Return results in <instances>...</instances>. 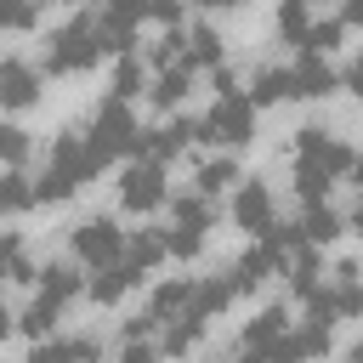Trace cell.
<instances>
[{
    "label": "cell",
    "mask_w": 363,
    "mask_h": 363,
    "mask_svg": "<svg viewBox=\"0 0 363 363\" xmlns=\"http://www.w3.org/2000/svg\"><path fill=\"white\" fill-rule=\"evenodd\" d=\"M102 170V159H96V147L85 142V130H57V142H51V153H45V170L34 176V204H62V199H74L91 176Z\"/></svg>",
    "instance_id": "obj_1"
},
{
    "label": "cell",
    "mask_w": 363,
    "mask_h": 363,
    "mask_svg": "<svg viewBox=\"0 0 363 363\" xmlns=\"http://www.w3.org/2000/svg\"><path fill=\"white\" fill-rule=\"evenodd\" d=\"M352 147L335 136V130H318V125H301L295 130V193L301 199H329V187L352 170Z\"/></svg>",
    "instance_id": "obj_2"
},
{
    "label": "cell",
    "mask_w": 363,
    "mask_h": 363,
    "mask_svg": "<svg viewBox=\"0 0 363 363\" xmlns=\"http://www.w3.org/2000/svg\"><path fill=\"white\" fill-rule=\"evenodd\" d=\"M102 57H108V45H102V17H91V11L68 17V23L51 28V40H45V74H85V68H96Z\"/></svg>",
    "instance_id": "obj_3"
},
{
    "label": "cell",
    "mask_w": 363,
    "mask_h": 363,
    "mask_svg": "<svg viewBox=\"0 0 363 363\" xmlns=\"http://www.w3.org/2000/svg\"><path fill=\"white\" fill-rule=\"evenodd\" d=\"M199 142H210V147H244V142H255V96L250 91H238V85H227L221 96H216V108L199 119Z\"/></svg>",
    "instance_id": "obj_4"
},
{
    "label": "cell",
    "mask_w": 363,
    "mask_h": 363,
    "mask_svg": "<svg viewBox=\"0 0 363 363\" xmlns=\"http://www.w3.org/2000/svg\"><path fill=\"white\" fill-rule=\"evenodd\" d=\"M85 142L96 147V159H102V164H113V159H130V153L142 147V125H136L130 102H125V96H108V102L91 113V130H85Z\"/></svg>",
    "instance_id": "obj_5"
},
{
    "label": "cell",
    "mask_w": 363,
    "mask_h": 363,
    "mask_svg": "<svg viewBox=\"0 0 363 363\" xmlns=\"http://www.w3.org/2000/svg\"><path fill=\"white\" fill-rule=\"evenodd\" d=\"M210 227H216L210 193H199V187H193V193L170 199V233H164V244H170V255H176V261H193V255L204 250Z\"/></svg>",
    "instance_id": "obj_6"
},
{
    "label": "cell",
    "mask_w": 363,
    "mask_h": 363,
    "mask_svg": "<svg viewBox=\"0 0 363 363\" xmlns=\"http://www.w3.org/2000/svg\"><path fill=\"white\" fill-rule=\"evenodd\" d=\"M164 199H170L164 159H153V153H136V159L119 170V204H125V210H136V216H147V210H159Z\"/></svg>",
    "instance_id": "obj_7"
},
{
    "label": "cell",
    "mask_w": 363,
    "mask_h": 363,
    "mask_svg": "<svg viewBox=\"0 0 363 363\" xmlns=\"http://www.w3.org/2000/svg\"><path fill=\"white\" fill-rule=\"evenodd\" d=\"M74 261L79 267H108V261H119L125 255V227L113 221V216H85V221H74Z\"/></svg>",
    "instance_id": "obj_8"
},
{
    "label": "cell",
    "mask_w": 363,
    "mask_h": 363,
    "mask_svg": "<svg viewBox=\"0 0 363 363\" xmlns=\"http://www.w3.org/2000/svg\"><path fill=\"white\" fill-rule=\"evenodd\" d=\"M233 221L244 227V233H272V221H278V204H272V182H261V176H238L233 182Z\"/></svg>",
    "instance_id": "obj_9"
},
{
    "label": "cell",
    "mask_w": 363,
    "mask_h": 363,
    "mask_svg": "<svg viewBox=\"0 0 363 363\" xmlns=\"http://www.w3.org/2000/svg\"><path fill=\"white\" fill-rule=\"evenodd\" d=\"M284 335H289V312L272 301V306H261L250 323H244V335H238V352L244 357H278V346H284Z\"/></svg>",
    "instance_id": "obj_10"
},
{
    "label": "cell",
    "mask_w": 363,
    "mask_h": 363,
    "mask_svg": "<svg viewBox=\"0 0 363 363\" xmlns=\"http://www.w3.org/2000/svg\"><path fill=\"white\" fill-rule=\"evenodd\" d=\"M147 272L130 261V255H119V261H108V267H96L91 278H85V295L96 301V306H119L125 301V289H136Z\"/></svg>",
    "instance_id": "obj_11"
},
{
    "label": "cell",
    "mask_w": 363,
    "mask_h": 363,
    "mask_svg": "<svg viewBox=\"0 0 363 363\" xmlns=\"http://www.w3.org/2000/svg\"><path fill=\"white\" fill-rule=\"evenodd\" d=\"M289 74H295V96L301 102H323L329 91H340V74H335L329 51H301Z\"/></svg>",
    "instance_id": "obj_12"
},
{
    "label": "cell",
    "mask_w": 363,
    "mask_h": 363,
    "mask_svg": "<svg viewBox=\"0 0 363 363\" xmlns=\"http://www.w3.org/2000/svg\"><path fill=\"white\" fill-rule=\"evenodd\" d=\"M272 272H284V255H278V244H272V238L250 244V250L233 261V284H238V295H244V289H261Z\"/></svg>",
    "instance_id": "obj_13"
},
{
    "label": "cell",
    "mask_w": 363,
    "mask_h": 363,
    "mask_svg": "<svg viewBox=\"0 0 363 363\" xmlns=\"http://www.w3.org/2000/svg\"><path fill=\"white\" fill-rule=\"evenodd\" d=\"M147 318H153L159 329H170V323H182V318H199V312H193V278L159 284V289L147 295Z\"/></svg>",
    "instance_id": "obj_14"
},
{
    "label": "cell",
    "mask_w": 363,
    "mask_h": 363,
    "mask_svg": "<svg viewBox=\"0 0 363 363\" xmlns=\"http://www.w3.org/2000/svg\"><path fill=\"white\" fill-rule=\"evenodd\" d=\"M40 102V68L23 57L0 62V108H34Z\"/></svg>",
    "instance_id": "obj_15"
},
{
    "label": "cell",
    "mask_w": 363,
    "mask_h": 363,
    "mask_svg": "<svg viewBox=\"0 0 363 363\" xmlns=\"http://www.w3.org/2000/svg\"><path fill=\"white\" fill-rule=\"evenodd\" d=\"M187 142H199V119H170V125H159V130H142V147L136 153H153V159H176V153H187Z\"/></svg>",
    "instance_id": "obj_16"
},
{
    "label": "cell",
    "mask_w": 363,
    "mask_h": 363,
    "mask_svg": "<svg viewBox=\"0 0 363 363\" xmlns=\"http://www.w3.org/2000/svg\"><path fill=\"white\" fill-rule=\"evenodd\" d=\"M329 301H335V318H363V267L357 261L329 267Z\"/></svg>",
    "instance_id": "obj_17"
},
{
    "label": "cell",
    "mask_w": 363,
    "mask_h": 363,
    "mask_svg": "<svg viewBox=\"0 0 363 363\" xmlns=\"http://www.w3.org/2000/svg\"><path fill=\"white\" fill-rule=\"evenodd\" d=\"M193 74H199V68H193L187 57L170 62V68H159V74L147 79V102H153V108H176V102L193 91Z\"/></svg>",
    "instance_id": "obj_18"
},
{
    "label": "cell",
    "mask_w": 363,
    "mask_h": 363,
    "mask_svg": "<svg viewBox=\"0 0 363 363\" xmlns=\"http://www.w3.org/2000/svg\"><path fill=\"white\" fill-rule=\"evenodd\" d=\"M238 301V284L227 278V272H210V278H193V312L210 323V318H221L227 306Z\"/></svg>",
    "instance_id": "obj_19"
},
{
    "label": "cell",
    "mask_w": 363,
    "mask_h": 363,
    "mask_svg": "<svg viewBox=\"0 0 363 363\" xmlns=\"http://www.w3.org/2000/svg\"><path fill=\"white\" fill-rule=\"evenodd\" d=\"M40 295H51V301H62V306H74V301L85 295V278H79V261H45V267H40Z\"/></svg>",
    "instance_id": "obj_20"
},
{
    "label": "cell",
    "mask_w": 363,
    "mask_h": 363,
    "mask_svg": "<svg viewBox=\"0 0 363 363\" xmlns=\"http://www.w3.org/2000/svg\"><path fill=\"white\" fill-rule=\"evenodd\" d=\"M250 96H255V108L289 102V96H295V74H289V68H278V62H261V68H255V79H250Z\"/></svg>",
    "instance_id": "obj_21"
},
{
    "label": "cell",
    "mask_w": 363,
    "mask_h": 363,
    "mask_svg": "<svg viewBox=\"0 0 363 363\" xmlns=\"http://www.w3.org/2000/svg\"><path fill=\"white\" fill-rule=\"evenodd\" d=\"M335 346V335H329V323H318V318H306L301 329H289L284 335V346H278V357H323Z\"/></svg>",
    "instance_id": "obj_22"
},
{
    "label": "cell",
    "mask_w": 363,
    "mask_h": 363,
    "mask_svg": "<svg viewBox=\"0 0 363 363\" xmlns=\"http://www.w3.org/2000/svg\"><path fill=\"white\" fill-rule=\"evenodd\" d=\"M182 57H187L193 68H221L227 45H221V34H216L210 23H199V28H187V40H182Z\"/></svg>",
    "instance_id": "obj_23"
},
{
    "label": "cell",
    "mask_w": 363,
    "mask_h": 363,
    "mask_svg": "<svg viewBox=\"0 0 363 363\" xmlns=\"http://www.w3.org/2000/svg\"><path fill=\"white\" fill-rule=\"evenodd\" d=\"M233 182H238V164H233V153H227V147H221L216 159H204V164L193 170V187H199V193H210V199H221V193H227Z\"/></svg>",
    "instance_id": "obj_24"
},
{
    "label": "cell",
    "mask_w": 363,
    "mask_h": 363,
    "mask_svg": "<svg viewBox=\"0 0 363 363\" xmlns=\"http://www.w3.org/2000/svg\"><path fill=\"white\" fill-rule=\"evenodd\" d=\"M301 227H306V238H312V244H329V238L346 227V216H340L329 199H306V210H301Z\"/></svg>",
    "instance_id": "obj_25"
},
{
    "label": "cell",
    "mask_w": 363,
    "mask_h": 363,
    "mask_svg": "<svg viewBox=\"0 0 363 363\" xmlns=\"http://www.w3.org/2000/svg\"><path fill=\"white\" fill-rule=\"evenodd\" d=\"M62 312H68L62 301H51V295H34V301H28V312L17 318V329H23L28 340H45V335L62 323Z\"/></svg>",
    "instance_id": "obj_26"
},
{
    "label": "cell",
    "mask_w": 363,
    "mask_h": 363,
    "mask_svg": "<svg viewBox=\"0 0 363 363\" xmlns=\"http://www.w3.org/2000/svg\"><path fill=\"white\" fill-rule=\"evenodd\" d=\"M96 352H102L96 335H68V340H51L45 335V340H34V357L40 363H68V357H96Z\"/></svg>",
    "instance_id": "obj_27"
},
{
    "label": "cell",
    "mask_w": 363,
    "mask_h": 363,
    "mask_svg": "<svg viewBox=\"0 0 363 363\" xmlns=\"http://www.w3.org/2000/svg\"><path fill=\"white\" fill-rule=\"evenodd\" d=\"M125 255H130L142 272H153V267L170 255V244H164V233H159V227H136V238H125Z\"/></svg>",
    "instance_id": "obj_28"
},
{
    "label": "cell",
    "mask_w": 363,
    "mask_h": 363,
    "mask_svg": "<svg viewBox=\"0 0 363 363\" xmlns=\"http://www.w3.org/2000/svg\"><path fill=\"white\" fill-rule=\"evenodd\" d=\"M28 204H34V182L23 176V164H6V170H0V216L28 210Z\"/></svg>",
    "instance_id": "obj_29"
},
{
    "label": "cell",
    "mask_w": 363,
    "mask_h": 363,
    "mask_svg": "<svg viewBox=\"0 0 363 363\" xmlns=\"http://www.w3.org/2000/svg\"><path fill=\"white\" fill-rule=\"evenodd\" d=\"M136 91H147V62H136V51H125L119 62H113V96H136Z\"/></svg>",
    "instance_id": "obj_30"
},
{
    "label": "cell",
    "mask_w": 363,
    "mask_h": 363,
    "mask_svg": "<svg viewBox=\"0 0 363 363\" xmlns=\"http://www.w3.org/2000/svg\"><path fill=\"white\" fill-rule=\"evenodd\" d=\"M306 28H312V6H306V0H284V6H278V40L301 45Z\"/></svg>",
    "instance_id": "obj_31"
},
{
    "label": "cell",
    "mask_w": 363,
    "mask_h": 363,
    "mask_svg": "<svg viewBox=\"0 0 363 363\" xmlns=\"http://www.w3.org/2000/svg\"><path fill=\"white\" fill-rule=\"evenodd\" d=\"M40 23V0H0V34H23Z\"/></svg>",
    "instance_id": "obj_32"
},
{
    "label": "cell",
    "mask_w": 363,
    "mask_h": 363,
    "mask_svg": "<svg viewBox=\"0 0 363 363\" xmlns=\"http://www.w3.org/2000/svg\"><path fill=\"white\" fill-rule=\"evenodd\" d=\"M340 34H346V23L340 17H312V28H306V40H301V51H335L340 45Z\"/></svg>",
    "instance_id": "obj_33"
},
{
    "label": "cell",
    "mask_w": 363,
    "mask_h": 363,
    "mask_svg": "<svg viewBox=\"0 0 363 363\" xmlns=\"http://www.w3.org/2000/svg\"><path fill=\"white\" fill-rule=\"evenodd\" d=\"M28 153H34L28 130L23 125H0V164H28Z\"/></svg>",
    "instance_id": "obj_34"
},
{
    "label": "cell",
    "mask_w": 363,
    "mask_h": 363,
    "mask_svg": "<svg viewBox=\"0 0 363 363\" xmlns=\"http://www.w3.org/2000/svg\"><path fill=\"white\" fill-rule=\"evenodd\" d=\"M182 40H187L182 28H164V34L147 45V62H153V68H170V62H182Z\"/></svg>",
    "instance_id": "obj_35"
},
{
    "label": "cell",
    "mask_w": 363,
    "mask_h": 363,
    "mask_svg": "<svg viewBox=\"0 0 363 363\" xmlns=\"http://www.w3.org/2000/svg\"><path fill=\"white\" fill-rule=\"evenodd\" d=\"M147 23L176 28V23H182V0H147Z\"/></svg>",
    "instance_id": "obj_36"
},
{
    "label": "cell",
    "mask_w": 363,
    "mask_h": 363,
    "mask_svg": "<svg viewBox=\"0 0 363 363\" xmlns=\"http://www.w3.org/2000/svg\"><path fill=\"white\" fill-rule=\"evenodd\" d=\"M340 85H346V91H352V96L363 102V45H357V57L346 62V74H340Z\"/></svg>",
    "instance_id": "obj_37"
},
{
    "label": "cell",
    "mask_w": 363,
    "mask_h": 363,
    "mask_svg": "<svg viewBox=\"0 0 363 363\" xmlns=\"http://www.w3.org/2000/svg\"><path fill=\"white\" fill-rule=\"evenodd\" d=\"M340 23L346 28H363V0H340Z\"/></svg>",
    "instance_id": "obj_38"
},
{
    "label": "cell",
    "mask_w": 363,
    "mask_h": 363,
    "mask_svg": "<svg viewBox=\"0 0 363 363\" xmlns=\"http://www.w3.org/2000/svg\"><path fill=\"white\" fill-rule=\"evenodd\" d=\"M346 227H352V233L363 238V193H357V204H352V216H346Z\"/></svg>",
    "instance_id": "obj_39"
},
{
    "label": "cell",
    "mask_w": 363,
    "mask_h": 363,
    "mask_svg": "<svg viewBox=\"0 0 363 363\" xmlns=\"http://www.w3.org/2000/svg\"><path fill=\"white\" fill-rule=\"evenodd\" d=\"M346 176H352V187H357V193H363V153H357V159H352V170H346Z\"/></svg>",
    "instance_id": "obj_40"
},
{
    "label": "cell",
    "mask_w": 363,
    "mask_h": 363,
    "mask_svg": "<svg viewBox=\"0 0 363 363\" xmlns=\"http://www.w3.org/2000/svg\"><path fill=\"white\" fill-rule=\"evenodd\" d=\"M199 6H210V11H233V6H244V0H199Z\"/></svg>",
    "instance_id": "obj_41"
},
{
    "label": "cell",
    "mask_w": 363,
    "mask_h": 363,
    "mask_svg": "<svg viewBox=\"0 0 363 363\" xmlns=\"http://www.w3.org/2000/svg\"><path fill=\"white\" fill-rule=\"evenodd\" d=\"M352 357H357V363H363V340H357V346H352Z\"/></svg>",
    "instance_id": "obj_42"
},
{
    "label": "cell",
    "mask_w": 363,
    "mask_h": 363,
    "mask_svg": "<svg viewBox=\"0 0 363 363\" xmlns=\"http://www.w3.org/2000/svg\"><path fill=\"white\" fill-rule=\"evenodd\" d=\"M0 284H6V267H0Z\"/></svg>",
    "instance_id": "obj_43"
}]
</instances>
